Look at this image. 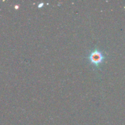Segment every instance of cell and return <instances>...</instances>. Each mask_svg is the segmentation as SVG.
Masks as SVG:
<instances>
[{"instance_id": "6da1fadb", "label": "cell", "mask_w": 125, "mask_h": 125, "mask_svg": "<svg viewBox=\"0 0 125 125\" xmlns=\"http://www.w3.org/2000/svg\"><path fill=\"white\" fill-rule=\"evenodd\" d=\"M88 59L91 63L94 65L95 67H99L104 63L105 56L100 50L96 48L89 52Z\"/></svg>"}]
</instances>
